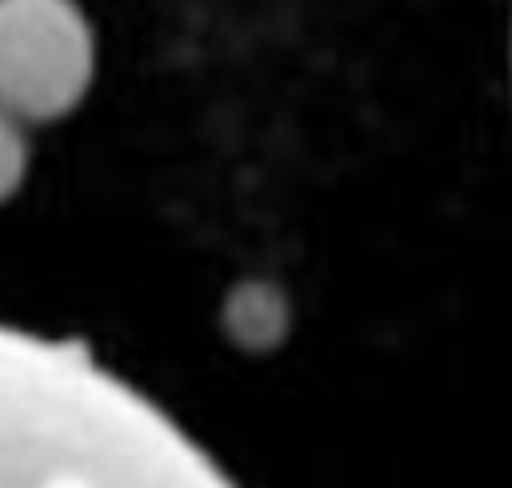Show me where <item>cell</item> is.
<instances>
[{
    "label": "cell",
    "mask_w": 512,
    "mask_h": 488,
    "mask_svg": "<svg viewBox=\"0 0 512 488\" xmlns=\"http://www.w3.org/2000/svg\"><path fill=\"white\" fill-rule=\"evenodd\" d=\"M0 488H236L84 344L0 320Z\"/></svg>",
    "instance_id": "cell-1"
},
{
    "label": "cell",
    "mask_w": 512,
    "mask_h": 488,
    "mask_svg": "<svg viewBox=\"0 0 512 488\" xmlns=\"http://www.w3.org/2000/svg\"><path fill=\"white\" fill-rule=\"evenodd\" d=\"M92 76L96 32L76 0H0V112L20 124L60 120Z\"/></svg>",
    "instance_id": "cell-2"
},
{
    "label": "cell",
    "mask_w": 512,
    "mask_h": 488,
    "mask_svg": "<svg viewBox=\"0 0 512 488\" xmlns=\"http://www.w3.org/2000/svg\"><path fill=\"white\" fill-rule=\"evenodd\" d=\"M28 172V140H24V124L12 120L8 112H0V204L8 196L20 192Z\"/></svg>",
    "instance_id": "cell-3"
}]
</instances>
